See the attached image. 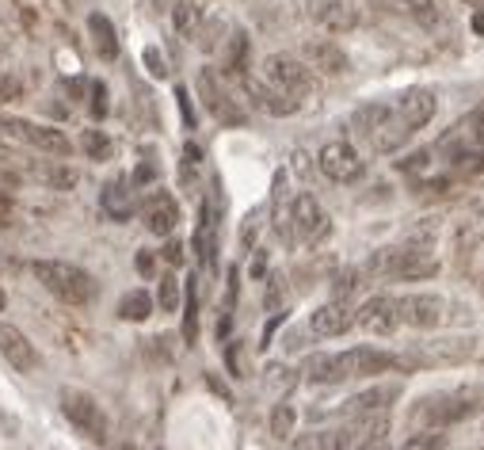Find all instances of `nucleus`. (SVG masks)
I'll return each mask as SVG.
<instances>
[{"mask_svg": "<svg viewBox=\"0 0 484 450\" xmlns=\"http://www.w3.org/2000/svg\"><path fill=\"white\" fill-rule=\"evenodd\" d=\"M401 359L378 347H347V351H313L305 359L301 375L316 382V385H336V382H351V378H374L393 370Z\"/></svg>", "mask_w": 484, "mask_h": 450, "instance_id": "nucleus-1", "label": "nucleus"}, {"mask_svg": "<svg viewBox=\"0 0 484 450\" xmlns=\"http://www.w3.org/2000/svg\"><path fill=\"white\" fill-rule=\"evenodd\" d=\"M351 130H355V138H359L366 149H374V153H397L404 141L416 134L412 126L393 111V104H366V107H359L351 114Z\"/></svg>", "mask_w": 484, "mask_h": 450, "instance_id": "nucleus-2", "label": "nucleus"}, {"mask_svg": "<svg viewBox=\"0 0 484 450\" xmlns=\"http://www.w3.org/2000/svg\"><path fill=\"white\" fill-rule=\"evenodd\" d=\"M366 272L378 279H397V282H419L439 275V260L419 244H393V249H378L366 264Z\"/></svg>", "mask_w": 484, "mask_h": 450, "instance_id": "nucleus-3", "label": "nucleus"}, {"mask_svg": "<svg viewBox=\"0 0 484 450\" xmlns=\"http://www.w3.org/2000/svg\"><path fill=\"white\" fill-rule=\"evenodd\" d=\"M35 279L43 282V287L54 294L58 302L66 305H88L96 298V279L84 272V267L76 264H66V260H35L31 264Z\"/></svg>", "mask_w": 484, "mask_h": 450, "instance_id": "nucleus-4", "label": "nucleus"}, {"mask_svg": "<svg viewBox=\"0 0 484 450\" xmlns=\"http://www.w3.org/2000/svg\"><path fill=\"white\" fill-rule=\"evenodd\" d=\"M473 408L477 405L465 393H427L409 408V423L416 431H442L457 420H469Z\"/></svg>", "mask_w": 484, "mask_h": 450, "instance_id": "nucleus-5", "label": "nucleus"}, {"mask_svg": "<svg viewBox=\"0 0 484 450\" xmlns=\"http://www.w3.org/2000/svg\"><path fill=\"white\" fill-rule=\"evenodd\" d=\"M328 229H332V222H328L324 207L316 202L313 195H294V202H290L286 217L278 214V233H283L286 241H298V244H316L328 237Z\"/></svg>", "mask_w": 484, "mask_h": 450, "instance_id": "nucleus-6", "label": "nucleus"}, {"mask_svg": "<svg viewBox=\"0 0 484 450\" xmlns=\"http://www.w3.org/2000/svg\"><path fill=\"white\" fill-rule=\"evenodd\" d=\"M263 81L271 84V88H278L283 96L298 99V104L316 88L313 69L305 66V61L290 58V54H271V58H267V61H263Z\"/></svg>", "mask_w": 484, "mask_h": 450, "instance_id": "nucleus-7", "label": "nucleus"}, {"mask_svg": "<svg viewBox=\"0 0 484 450\" xmlns=\"http://www.w3.org/2000/svg\"><path fill=\"white\" fill-rule=\"evenodd\" d=\"M61 413H66V420L81 435H88V439H96V443L107 439V413L99 408V401L92 393L66 385V390H61Z\"/></svg>", "mask_w": 484, "mask_h": 450, "instance_id": "nucleus-8", "label": "nucleus"}, {"mask_svg": "<svg viewBox=\"0 0 484 450\" xmlns=\"http://www.w3.org/2000/svg\"><path fill=\"white\" fill-rule=\"evenodd\" d=\"M316 164H321V172L332 179V184H355V179H363V172H366V161L359 157V149H355L351 141H328V146L316 153Z\"/></svg>", "mask_w": 484, "mask_h": 450, "instance_id": "nucleus-9", "label": "nucleus"}, {"mask_svg": "<svg viewBox=\"0 0 484 450\" xmlns=\"http://www.w3.org/2000/svg\"><path fill=\"white\" fill-rule=\"evenodd\" d=\"M355 325L371 336H393L401 328V305L393 294H374L363 302V310H355Z\"/></svg>", "mask_w": 484, "mask_h": 450, "instance_id": "nucleus-10", "label": "nucleus"}, {"mask_svg": "<svg viewBox=\"0 0 484 450\" xmlns=\"http://www.w3.org/2000/svg\"><path fill=\"white\" fill-rule=\"evenodd\" d=\"M199 96H202V104H207V111L218 122H225V126H240V122H245V111H240L237 99L225 92V84L218 81V73H214V69H202L199 73Z\"/></svg>", "mask_w": 484, "mask_h": 450, "instance_id": "nucleus-11", "label": "nucleus"}, {"mask_svg": "<svg viewBox=\"0 0 484 450\" xmlns=\"http://www.w3.org/2000/svg\"><path fill=\"white\" fill-rule=\"evenodd\" d=\"M4 130L20 141H31L35 149L50 153V157H69L73 153V141L58 130V126H38V122H23V119H8Z\"/></svg>", "mask_w": 484, "mask_h": 450, "instance_id": "nucleus-12", "label": "nucleus"}, {"mask_svg": "<svg viewBox=\"0 0 484 450\" xmlns=\"http://www.w3.org/2000/svg\"><path fill=\"white\" fill-rule=\"evenodd\" d=\"M401 305V325L409 328H439L442 325V313H447V302L439 298V294H404L397 298Z\"/></svg>", "mask_w": 484, "mask_h": 450, "instance_id": "nucleus-13", "label": "nucleus"}, {"mask_svg": "<svg viewBox=\"0 0 484 450\" xmlns=\"http://www.w3.org/2000/svg\"><path fill=\"white\" fill-rule=\"evenodd\" d=\"M142 222L152 237H172L176 225H180V207L168 191H152V195L142 202Z\"/></svg>", "mask_w": 484, "mask_h": 450, "instance_id": "nucleus-14", "label": "nucleus"}, {"mask_svg": "<svg viewBox=\"0 0 484 450\" xmlns=\"http://www.w3.org/2000/svg\"><path fill=\"white\" fill-rule=\"evenodd\" d=\"M435 107H439V96L431 92V88H404V92L393 99V111H397L412 130H419V126H427L435 119Z\"/></svg>", "mask_w": 484, "mask_h": 450, "instance_id": "nucleus-15", "label": "nucleus"}, {"mask_svg": "<svg viewBox=\"0 0 484 450\" xmlns=\"http://www.w3.org/2000/svg\"><path fill=\"white\" fill-rule=\"evenodd\" d=\"M0 355H4L8 367L20 370V375H31V370H38V351H35V343L23 336L16 325H8V320H0Z\"/></svg>", "mask_w": 484, "mask_h": 450, "instance_id": "nucleus-16", "label": "nucleus"}, {"mask_svg": "<svg viewBox=\"0 0 484 450\" xmlns=\"http://www.w3.org/2000/svg\"><path fill=\"white\" fill-rule=\"evenodd\" d=\"M355 325V310L347 298H332L324 305H316V310L309 313V328L313 336H343Z\"/></svg>", "mask_w": 484, "mask_h": 450, "instance_id": "nucleus-17", "label": "nucleus"}, {"mask_svg": "<svg viewBox=\"0 0 484 450\" xmlns=\"http://www.w3.org/2000/svg\"><path fill=\"white\" fill-rule=\"evenodd\" d=\"M240 88H245V96H248V104L252 107H260V111H267V114H294L301 104L298 99H290V96H283L278 88H271L267 81H256V76H240Z\"/></svg>", "mask_w": 484, "mask_h": 450, "instance_id": "nucleus-18", "label": "nucleus"}, {"mask_svg": "<svg viewBox=\"0 0 484 450\" xmlns=\"http://www.w3.org/2000/svg\"><path fill=\"white\" fill-rule=\"evenodd\" d=\"M301 58H305V66L316 69V73H324V76H340V73H347V54H343V46L336 43H328V38H309L301 50Z\"/></svg>", "mask_w": 484, "mask_h": 450, "instance_id": "nucleus-19", "label": "nucleus"}, {"mask_svg": "<svg viewBox=\"0 0 484 450\" xmlns=\"http://www.w3.org/2000/svg\"><path fill=\"white\" fill-rule=\"evenodd\" d=\"M309 16H313V23H321V28L332 35L359 28V12H355V4H347V0H313Z\"/></svg>", "mask_w": 484, "mask_h": 450, "instance_id": "nucleus-20", "label": "nucleus"}, {"mask_svg": "<svg viewBox=\"0 0 484 450\" xmlns=\"http://www.w3.org/2000/svg\"><path fill=\"white\" fill-rule=\"evenodd\" d=\"M195 249H199V260L207 264V267L218 264V202H202Z\"/></svg>", "mask_w": 484, "mask_h": 450, "instance_id": "nucleus-21", "label": "nucleus"}, {"mask_svg": "<svg viewBox=\"0 0 484 450\" xmlns=\"http://www.w3.org/2000/svg\"><path fill=\"white\" fill-rule=\"evenodd\" d=\"M104 210L114 217V222H130V214L137 210V199H134V184L122 176H114L111 184H104Z\"/></svg>", "mask_w": 484, "mask_h": 450, "instance_id": "nucleus-22", "label": "nucleus"}, {"mask_svg": "<svg viewBox=\"0 0 484 450\" xmlns=\"http://www.w3.org/2000/svg\"><path fill=\"white\" fill-rule=\"evenodd\" d=\"M389 401H397V390H393V385H374V390H366V393H359V397H351V401H347V413L366 420V416L386 413Z\"/></svg>", "mask_w": 484, "mask_h": 450, "instance_id": "nucleus-23", "label": "nucleus"}, {"mask_svg": "<svg viewBox=\"0 0 484 450\" xmlns=\"http://www.w3.org/2000/svg\"><path fill=\"white\" fill-rule=\"evenodd\" d=\"M88 31H92V43H96V54L99 58H104V61L119 58V35H114V23L107 16L92 12V16H88Z\"/></svg>", "mask_w": 484, "mask_h": 450, "instance_id": "nucleus-24", "label": "nucleus"}, {"mask_svg": "<svg viewBox=\"0 0 484 450\" xmlns=\"http://www.w3.org/2000/svg\"><path fill=\"white\" fill-rule=\"evenodd\" d=\"M347 450H393V439H389V420H386V413L366 416L363 431H359V443L347 446Z\"/></svg>", "mask_w": 484, "mask_h": 450, "instance_id": "nucleus-25", "label": "nucleus"}, {"mask_svg": "<svg viewBox=\"0 0 484 450\" xmlns=\"http://www.w3.org/2000/svg\"><path fill=\"white\" fill-rule=\"evenodd\" d=\"M294 450H347V431L336 428H316L294 439Z\"/></svg>", "mask_w": 484, "mask_h": 450, "instance_id": "nucleus-26", "label": "nucleus"}, {"mask_svg": "<svg viewBox=\"0 0 484 450\" xmlns=\"http://www.w3.org/2000/svg\"><path fill=\"white\" fill-rule=\"evenodd\" d=\"M172 23H176V31H180L183 38H195L199 28H202V8L195 4V0H176Z\"/></svg>", "mask_w": 484, "mask_h": 450, "instance_id": "nucleus-27", "label": "nucleus"}, {"mask_svg": "<svg viewBox=\"0 0 484 450\" xmlns=\"http://www.w3.org/2000/svg\"><path fill=\"white\" fill-rule=\"evenodd\" d=\"M149 313H152V298L145 290H130L126 298L119 302V317L122 320H134V325H142V320H149Z\"/></svg>", "mask_w": 484, "mask_h": 450, "instance_id": "nucleus-28", "label": "nucleus"}, {"mask_svg": "<svg viewBox=\"0 0 484 450\" xmlns=\"http://www.w3.org/2000/svg\"><path fill=\"white\" fill-rule=\"evenodd\" d=\"M81 149L88 161H111L114 157V141L104 130H84L81 134Z\"/></svg>", "mask_w": 484, "mask_h": 450, "instance_id": "nucleus-29", "label": "nucleus"}, {"mask_svg": "<svg viewBox=\"0 0 484 450\" xmlns=\"http://www.w3.org/2000/svg\"><path fill=\"white\" fill-rule=\"evenodd\" d=\"M180 282H176V275H160V287H157V305L164 313H176L180 310Z\"/></svg>", "mask_w": 484, "mask_h": 450, "instance_id": "nucleus-30", "label": "nucleus"}, {"mask_svg": "<svg viewBox=\"0 0 484 450\" xmlns=\"http://www.w3.org/2000/svg\"><path fill=\"white\" fill-rule=\"evenodd\" d=\"M245 54H248V38L237 31L233 38H229V58H225V69H229V73H237V76H245Z\"/></svg>", "mask_w": 484, "mask_h": 450, "instance_id": "nucleus-31", "label": "nucleus"}, {"mask_svg": "<svg viewBox=\"0 0 484 450\" xmlns=\"http://www.w3.org/2000/svg\"><path fill=\"white\" fill-rule=\"evenodd\" d=\"M294 408L290 405H275V413H271V435L275 439H290L294 435Z\"/></svg>", "mask_w": 484, "mask_h": 450, "instance_id": "nucleus-32", "label": "nucleus"}, {"mask_svg": "<svg viewBox=\"0 0 484 450\" xmlns=\"http://www.w3.org/2000/svg\"><path fill=\"white\" fill-rule=\"evenodd\" d=\"M401 450H447V435L442 431H416L412 439H404Z\"/></svg>", "mask_w": 484, "mask_h": 450, "instance_id": "nucleus-33", "label": "nucleus"}, {"mask_svg": "<svg viewBox=\"0 0 484 450\" xmlns=\"http://www.w3.org/2000/svg\"><path fill=\"white\" fill-rule=\"evenodd\" d=\"M199 336V302H195V287L187 290V317H183V340L195 343Z\"/></svg>", "mask_w": 484, "mask_h": 450, "instance_id": "nucleus-34", "label": "nucleus"}, {"mask_svg": "<svg viewBox=\"0 0 484 450\" xmlns=\"http://www.w3.org/2000/svg\"><path fill=\"white\" fill-rule=\"evenodd\" d=\"M401 4L409 8L412 16L424 20V23H435L439 20V4H435V0H401Z\"/></svg>", "mask_w": 484, "mask_h": 450, "instance_id": "nucleus-35", "label": "nucleus"}, {"mask_svg": "<svg viewBox=\"0 0 484 450\" xmlns=\"http://www.w3.org/2000/svg\"><path fill=\"white\" fill-rule=\"evenodd\" d=\"M20 96H23V81H20V76L0 73V107L12 104V99H20Z\"/></svg>", "mask_w": 484, "mask_h": 450, "instance_id": "nucleus-36", "label": "nucleus"}, {"mask_svg": "<svg viewBox=\"0 0 484 450\" xmlns=\"http://www.w3.org/2000/svg\"><path fill=\"white\" fill-rule=\"evenodd\" d=\"M199 164H202V153H199V146H187V149H183V184H195Z\"/></svg>", "mask_w": 484, "mask_h": 450, "instance_id": "nucleus-37", "label": "nucleus"}, {"mask_svg": "<svg viewBox=\"0 0 484 450\" xmlns=\"http://www.w3.org/2000/svg\"><path fill=\"white\" fill-rule=\"evenodd\" d=\"M145 66H149V73L157 76V81H164V76H168V66H164V58H160V50H157V46H149V50H145Z\"/></svg>", "mask_w": 484, "mask_h": 450, "instance_id": "nucleus-38", "label": "nucleus"}, {"mask_svg": "<svg viewBox=\"0 0 484 450\" xmlns=\"http://www.w3.org/2000/svg\"><path fill=\"white\" fill-rule=\"evenodd\" d=\"M92 114L96 119H104L107 114V88L104 84H92Z\"/></svg>", "mask_w": 484, "mask_h": 450, "instance_id": "nucleus-39", "label": "nucleus"}, {"mask_svg": "<svg viewBox=\"0 0 484 450\" xmlns=\"http://www.w3.org/2000/svg\"><path fill=\"white\" fill-rule=\"evenodd\" d=\"M160 256H164V260H168L172 267H180V264H183V244H180V241H168Z\"/></svg>", "mask_w": 484, "mask_h": 450, "instance_id": "nucleus-40", "label": "nucleus"}, {"mask_svg": "<svg viewBox=\"0 0 484 450\" xmlns=\"http://www.w3.org/2000/svg\"><path fill=\"white\" fill-rule=\"evenodd\" d=\"M152 267H157L152 252H137V272H142V275H152Z\"/></svg>", "mask_w": 484, "mask_h": 450, "instance_id": "nucleus-41", "label": "nucleus"}, {"mask_svg": "<svg viewBox=\"0 0 484 450\" xmlns=\"http://www.w3.org/2000/svg\"><path fill=\"white\" fill-rule=\"evenodd\" d=\"M12 225V202L0 195V229H8Z\"/></svg>", "mask_w": 484, "mask_h": 450, "instance_id": "nucleus-42", "label": "nucleus"}, {"mask_svg": "<svg viewBox=\"0 0 484 450\" xmlns=\"http://www.w3.org/2000/svg\"><path fill=\"white\" fill-rule=\"evenodd\" d=\"M176 96H180V107H183V122H187V126H195V114H191V104H187V88H180Z\"/></svg>", "mask_w": 484, "mask_h": 450, "instance_id": "nucleus-43", "label": "nucleus"}, {"mask_svg": "<svg viewBox=\"0 0 484 450\" xmlns=\"http://www.w3.org/2000/svg\"><path fill=\"white\" fill-rule=\"evenodd\" d=\"M4 305H8V298H4V290H0V313H4Z\"/></svg>", "mask_w": 484, "mask_h": 450, "instance_id": "nucleus-44", "label": "nucleus"}, {"mask_svg": "<svg viewBox=\"0 0 484 450\" xmlns=\"http://www.w3.org/2000/svg\"><path fill=\"white\" fill-rule=\"evenodd\" d=\"M114 450H137V446H130V443H119V446H114Z\"/></svg>", "mask_w": 484, "mask_h": 450, "instance_id": "nucleus-45", "label": "nucleus"}, {"mask_svg": "<svg viewBox=\"0 0 484 450\" xmlns=\"http://www.w3.org/2000/svg\"><path fill=\"white\" fill-rule=\"evenodd\" d=\"M465 4H473V8H484V0H465Z\"/></svg>", "mask_w": 484, "mask_h": 450, "instance_id": "nucleus-46", "label": "nucleus"}]
</instances>
